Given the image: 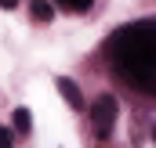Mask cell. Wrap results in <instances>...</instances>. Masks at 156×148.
<instances>
[{"instance_id": "cell-5", "label": "cell", "mask_w": 156, "mask_h": 148, "mask_svg": "<svg viewBox=\"0 0 156 148\" xmlns=\"http://www.w3.org/2000/svg\"><path fill=\"white\" fill-rule=\"evenodd\" d=\"M11 119H15V130H18V134H29V130H33V112L29 109H15Z\"/></svg>"}, {"instance_id": "cell-2", "label": "cell", "mask_w": 156, "mask_h": 148, "mask_svg": "<svg viewBox=\"0 0 156 148\" xmlns=\"http://www.w3.org/2000/svg\"><path fill=\"white\" fill-rule=\"evenodd\" d=\"M116 116H120V105L113 94H98V101L91 105V126L98 137H109L113 126H116Z\"/></svg>"}, {"instance_id": "cell-9", "label": "cell", "mask_w": 156, "mask_h": 148, "mask_svg": "<svg viewBox=\"0 0 156 148\" xmlns=\"http://www.w3.org/2000/svg\"><path fill=\"white\" fill-rule=\"evenodd\" d=\"M153 141H156V126H153Z\"/></svg>"}, {"instance_id": "cell-6", "label": "cell", "mask_w": 156, "mask_h": 148, "mask_svg": "<svg viewBox=\"0 0 156 148\" xmlns=\"http://www.w3.org/2000/svg\"><path fill=\"white\" fill-rule=\"evenodd\" d=\"M51 4H58L62 11H73V15H83V11H91V0H51Z\"/></svg>"}, {"instance_id": "cell-3", "label": "cell", "mask_w": 156, "mask_h": 148, "mask_svg": "<svg viewBox=\"0 0 156 148\" xmlns=\"http://www.w3.org/2000/svg\"><path fill=\"white\" fill-rule=\"evenodd\" d=\"M55 87H58V94L69 101V109H83V94H80V87L69 79V76H58V79H55Z\"/></svg>"}, {"instance_id": "cell-8", "label": "cell", "mask_w": 156, "mask_h": 148, "mask_svg": "<svg viewBox=\"0 0 156 148\" xmlns=\"http://www.w3.org/2000/svg\"><path fill=\"white\" fill-rule=\"evenodd\" d=\"M0 7H4V11H15V7H18V0H0Z\"/></svg>"}, {"instance_id": "cell-1", "label": "cell", "mask_w": 156, "mask_h": 148, "mask_svg": "<svg viewBox=\"0 0 156 148\" xmlns=\"http://www.w3.org/2000/svg\"><path fill=\"white\" fill-rule=\"evenodd\" d=\"M105 62L120 83L156 101V22L116 29L105 43Z\"/></svg>"}, {"instance_id": "cell-7", "label": "cell", "mask_w": 156, "mask_h": 148, "mask_svg": "<svg viewBox=\"0 0 156 148\" xmlns=\"http://www.w3.org/2000/svg\"><path fill=\"white\" fill-rule=\"evenodd\" d=\"M11 141H15L11 137V126H0V148H11Z\"/></svg>"}, {"instance_id": "cell-4", "label": "cell", "mask_w": 156, "mask_h": 148, "mask_svg": "<svg viewBox=\"0 0 156 148\" xmlns=\"http://www.w3.org/2000/svg\"><path fill=\"white\" fill-rule=\"evenodd\" d=\"M29 11H33L37 22H51V18H55V4H51V0H33Z\"/></svg>"}]
</instances>
